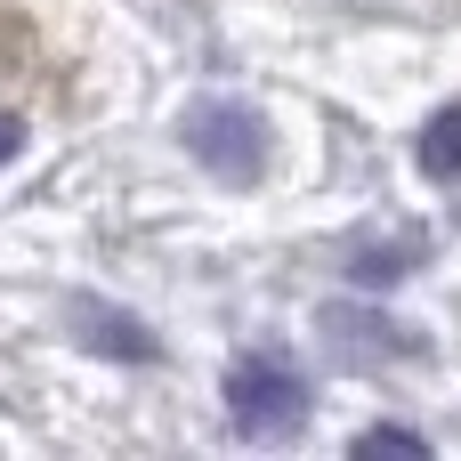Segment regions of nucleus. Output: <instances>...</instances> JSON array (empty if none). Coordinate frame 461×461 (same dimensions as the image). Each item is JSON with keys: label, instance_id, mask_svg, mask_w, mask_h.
<instances>
[{"label": "nucleus", "instance_id": "f257e3e1", "mask_svg": "<svg viewBox=\"0 0 461 461\" xmlns=\"http://www.w3.org/2000/svg\"><path fill=\"white\" fill-rule=\"evenodd\" d=\"M178 138L194 146V162H203V170L235 178V186H251V178H259V162H267V122H259L251 105H235V97H194V105H186V122H178Z\"/></svg>", "mask_w": 461, "mask_h": 461}, {"label": "nucleus", "instance_id": "f03ea898", "mask_svg": "<svg viewBox=\"0 0 461 461\" xmlns=\"http://www.w3.org/2000/svg\"><path fill=\"white\" fill-rule=\"evenodd\" d=\"M227 413H235L243 438H284V429H300V413H308V381H300L292 365H276V357H243V365L227 373Z\"/></svg>", "mask_w": 461, "mask_h": 461}, {"label": "nucleus", "instance_id": "7ed1b4c3", "mask_svg": "<svg viewBox=\"0 0 461 461\" xmlns=\"http://www.w3.org/2000/svg\"><path fill=\"white\" fill-rule=\"evenodd\" d=\"M413 154H421L429 178H461V97L446 105V113H429V130L413 138Z\"/></svg>", "mask_w": 461, "mask_h": 461}, {"label": "nucleus", "instance_id": "20e7f679", "mask_svg": "<svg viewBox=\"0 0 461 461\" xmlns=\"http://www.w3.org/2000/svg\"><path fill=\"white\" fill-rule=\"evenodd\" d=\"M365 446H381V454H421V429H373Z\"/></svg>", "mask_w": 461, "mask_h": 461}, {"label": "nucleus", "instance_id": "39448f33", "mask_svg": "<svg viewBox=\"0 0 461 461\" xmlns=\"http://www.w3.org/2000/svg\"><path fill=\"white\" fill-rule=\"evenodd\" d=\"M16 146H24V122H16V113H0V162H16Z\"/></svg>", "mask_w": 461, "mask_h": 461}]
</instances>
